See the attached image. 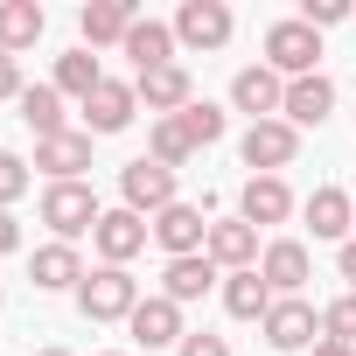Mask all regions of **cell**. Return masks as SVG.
<instances>
[{
    "label": "cell",
    "instance_id": "1",
    "mask_svg": "<svg viewBox=\"0 0 356 356\" xmlns=\"http://www.w3.org/2000/svg\"><path fill=\"white\" fill-rule=\"evenodd\" d=\"M77 307H84V321H133V307H140V280H133L126 266H98V273H84Z\"/></svg>",
    "mask_w": 356,
    "mask_h": 356
},
{
    "label": "cell",
    "instance_id": "2",
    "mask_svg": "<svg viewBox=\"0 0 356 356\" xmlns=\"http://www.w3.org/2000/svg\"><path fill=\"white\" fill-rule=\"evenodd\" d=\"M98 196H91V182H49L42 189V224L56 231V245H70V238H84V231H98Z\"/></svg>",
    "mask_w": 356,
    "mask_h": 356
},
{
    "label": "cell",
    "instance_id": "3",
    "mask_svg": "<svg viewBox=\"0 0 356 356\" xmlns=\"http://www.w3.org/2000/svg\"><path fill=\"white\" fill-rule=\"evenodd\" d=\"M119 196H126V210L147 217V224H154L168 203H182V196H175V168H161V161H147V154L119 168Z\"/></svg>",
    "mask_w": 356,
    "mask_h": 356
},
{
    "label": "cell",
    "instance_id": "4",
    "mask_svg": "<svg viewBox=\"0 0 356 356\" xmlns=\"http://www.w3.org/2000/svg\"><path fill=\"white\" fill-rule=\"evenodd\" d=\"M314 56H321V35H314L300 15L266 29V70H280L286 84H293V77H314Z\"/></svg>",
    "mask_w": 356,
    "mask_h": 356
},
{
    "label": "cell",
    "instance_id": "5",
    "mask_svg": "<svg viewBox=\"0 0 356 356\" xmlns=\"http://www.w3.org/2000/svg\"><path fill=\"white\" fill-rule=\"evenodd\" d=\"M266 349H280V356H293V349H314V335H321V307L314 300H300V293H286V300H273L266 307Z\"/></svg>",
    "mask_w": 356,
    "mask_h": 356
},
{
    "label": "cell",
    "instance_id": "6",
    "mask_svg": "<svg viewBox=\"0 0 356 356\" xmlns=\"http://www.w3.org/2000/svg\"><path fill=\"white\" fill-rule=\"evenodd\" d=\"M238 154H245V168H252V175H280V168L300 154V133H293L286 119H259V126H245Z\"/></svg>",
    "mask_w": 356,
    "mask_h": 356
},
{
    "label": "cell",
    "instance_id": "7",
    "mask_svg": "<svg viewBox=\"0 0 356 356\" xmlns=\"http://www.w3.org/2000/svg\"><path fill=\"white\" fill-rule=\"evenodd\" d=\"M133 91H140V105H147L154 119H182V112L196 105V84H189V70H182V63L140 70V77H133Z\"/></svg>",
    "mask_w": 356,
    "mask_h": 356
},
{
    "label": "cell",
    "instance_id": "8",
    "mask_svg": "<svg viewBox=\"0 0 356 356\" xmlns=\"http://www.w3.org/2000/svg\"><path fill=\"white\" fill-rule=\"evenodd\" d=\"M147 238H154V224H147V217H133L126 203H119V210H105V217H98V231H91V245H98V259H105V266L140 259V252H147Z\"/></svg>",
    "mask_w": 356,
    "mask_h": 356
},
{
    "label": "cell",
    "instance_id": "9",
    "mask_svg": "<svg viewBox=\"0 0 356 356\" xmlns=\"http://www.w3.org/2000/svg\"><path fill=\"white\" fill-rule=\"evenodd\" d=\"M259 280L273 286V300L300 293V286L314 280V259H307V245H300V238H273V245L259 252Z\"/></svg>",
    "mask_w": 356,
    "mask_h": 356
},
{
    "label": "cell",
    "instance_id": "10",
    "mask_svg": "<svg viewBox=\"0 0 356 356\" xmlns=\"http://www.w3.org/2000/svg\"><path fill=\"white\" fill-rule=\"evenodd\" d=\"M154 245H161L168 259H196V252L210 245V224H203V203H168V210L154 217Z\"/></svg>",
    "mask_w": 356,
    "mask_h": 356
},
{
    "label": "cell",
    "instance_id": "11",
    "mask_svg": "<svg viewBox=\"0 0 356 356\" xmlns=\"http://www.w3.org/2000/svg\"><path fill=\"white\" fill-rule=\"evenodd\" d=\"M231 29L238 22L224 0H182V15H175V42H189V49H224Z\"/></svg>",
    "mask_w": 356,
    "mask_h": 356
},
{
    "label": "cell",
    "instance_id": "12",
    "mask_svg": "<svg viewBox=\"0 0 356 356\" xmlns=\"http://www.w3.org/2000/svg\"><path fill=\"white\" fill-rule=\"evenodd\" d=\"M231 105L252 112V126H259V119H280V112H286V77L266 70V63H252V70L231 77Z\"/></svg>",
    "mask_w": 356,
    "mask_h": 356
},
{
    "label": "cell",
    "instance_id": "13",
    "mask_svg": "<svg viewBox=\"0 0 356 356\" xmlns=\"http://www.w3.org/2000/svg\"><path fill=\"white\" fill-rule=\"evenodd\" d=\"M126 328H133V342H140V349H182V335H189V328H182V307H175L168 293H147V300L133 307V321H126Z\"/></svg>",
    "mask_w": 356,
    "mask_h": 356
},
{
    "label": "cell",
    "instance_id": "14",
    "mask_svg": "<svg viewBox=\"0 0 356 356\" xmlns=\"http://www.w3.org/2000/svg\"><path fill=\"white\" fill-rule=\"evenodd\" d=\"M133 112H140V91L119 84V77H105V84L84 98V133H91V140H98V133H126Z\"/></svg>",
    "mask_w": 356,
    "mask_h": 356
},
{
    "label": "cell",
    "instance_id": "15",
    "mask_svg": "<svg viewBox=\"0 0 356 356\" xmlns=\"http://www.w3.org/2000/svg\"><path fill=\"white\" fill-rule=\"evenodd\" d=\"M35 168L49 175V182H84V168H91V133L70 126L56 140H35Z\"/></svg>",
    "mask_w": 356,
    "mask_h": 356
},
{
    "label": "cell",
    "instance_id": "16",
    "mask_svg": "<svg viewBox=\"0 0 356 356\" xmlns=\"http://www.w3.org/2000/svg\"><path fill=\"white\" fill-rule=\"evenodd\" d=\"M238 217L259 231V224H286L293 217V189L280 182V175H252V182L238 189Z\"/></svg>",
    "mask_w": 356,
    "mask_h": 356
},
{
    "label": "cell",
    "instance_id": "17",
    "mask_svg": "<svg viewBox=\"0 0 356 356\" xmlns=\"http://www.w3.org/2000/svg\"><path fill=\"white\" fill-rule=\"evenodd\" d=\"M210 266H224V273H252L259 266V231L245 224V217H224V224H210Z\"/></svg>",
    "mask_w": 356,
    "mask_h": 356
},
{
    "label": "cell",
    "instance_id": "18",
    "mask_svg": "<svg viewBox=\"0 0 356 356\" xmlns=\"http://www.w3.org/2000/svg\"><path fill=\"white\" fill-rule=\"evenodd\" d=\"M133 0H91V8L77 15V29H84V49H112V42H126L133 35Z\"/></svg>",
    "mask_w": 356,
    "mask_h": 356
},
{
    "label": "cell",
    "instance_id": "19",
    "mask_svg": "<svg viewBox=\"0 0 356 356\" xmlns=\"http://www.w3.org/2000/svg\"><path fill=\"white\" fill-rule=\"evenodd\" d=\"M328 112H335V84H328L321 70H314V77H293V84H286V112H280V119H286L293 133H300V126H321Z\"/></svg>",
    "mask_w": 356,
    "mask_h": 356
},
{
    "label": "cell",
    "instance_id": "20",
    "mask_svg": "<svg viewBox=\"0 0 356 356\" xmlns=\"http://www.w3.org/2000/svg\"><path fill=\"white\" fill-rule=\"evenodd\" d=\"M119 49L133 56V77H140V70H161V63H175V22H154V15H147V22H133V35H126Z\"/></svg>",
    "mask_w": 356,
    "mask_h": 356
},
{
    "label": "cell",
    "instance_id": "21",
    "mask_svg": "<svg viewBox=\"0 0 356 356\" xmlns=\"http://www.w3.org/2000/svg\"><path fill=\"white\" fill-rule=\"evenodd\" d=\"M210 286H217V266H210V252H196V259H168V273H161V293H168L175 307L203 300Z\"/></svg>",
    "mask_w": 356,
    "mask_h": 356
},
{
    "label": "cell",
    "instance_id": "22",
    "mask_svg": "<svg viewBox=\"0 0 356 356\" xmlns=\"http://www.w3.org/2000/svg\"><path fill=\"white\" fill-rule=\"evenodd\" d=\"M42 29H49V15L35 8V0H0V49H8V56L35 49V42H42Z\"/></svg>",
    "mask_w": 356,
    "mask_h": 356
},
{
    "label": "cell",
    "instance_id": "23",
    "mask_svg": "<svg viewBox=\"0 0 356 356\" xmlns=\"http://www.w3.org/2000/svg\"><path fill=\"white\" fill-rule=\"evenodd\" d=\"M29 273H35L42 293H77V286H84V259H77V245H42Z\"/></svg>",
    "mask_w": 356,
    "mask_h": 356
},
{
    "label": "cell",
    "instance_id": "24",
    "mask_svg": "<svg viewBox=\"0 0 356 356\" xmlns=\"http://www.w3.org/2000/svg\"><path fill=\"white\" fill-rule=\"evenodd\" d=\"M307 224H314V238H342V245H349V231H356V196L314 189V196H307Z\"/></svg>",
    "mask_w": 356,
    "mask_h": 356
},
{
    "label": "cell",
    "instance_id": "25",
    "mask_svg": "<svg viewBox=\"0 0 356 356\" xmlns=\"http://www.w3.org/2000/svg\"><path fill=\"white\" fill-rule=\"evenodd\" d=\"M22 119H29L35 140L70 133V126H63V91H56V84H29V91H22Z\"/></svg>",
    "mask_w": 356,
    "mask_h": 356
},
{
    "label": "cell",
    "instance_id": "26",
    "mask_svg": "<svg viewBox=\"0 0 356 356\" xmlns=\"http://www.w3.org/2000/svg\"><path fill=\"white\" fill-rule=\"evenodd\" d=\"M224 307H231L238 321H266V307H273V286L259 280V266H252V273H224Z\"/></svg>",
    "mask_w": 356,
    "mask_h": 356
},
{
    "label": "cell",
    "instance_id": "27",
    "mask_svg": "<svg viewBox=\"0 0 356 356\" xmlns=\"http://www.w3.org/2000/svg\"><path fill=\"white\" fill-rule=\"evenodd\" d=\"M189 154H196V140H189V126H182V119H154V133H147V161L182 168Z\"/></svg>",
    "mask_w": 356,
    "mask_h": 356
},
{
    "label": "cell",
    "instance_id": "28",
    "mask_svg": "<svg viewBox=\"0 0 356 356\" xmlns=\"http://www.w3.org/2000/svg\"><path fill=\"white\" fill-rule=\"evenodd\" d=\"M105 84V70H98V56L91 49H70V56H56V91H70V98H91Z\"/></svg>",
    "mask_w": 356,
    "mask_h": 356
},
{
    "label": "cell",
    "instance_id": "29",
    "mask_svg": "<svg viewBox=\"0 0 356 356\" xmlns=\"http://www.w3.org/2000/svg\"><path fill=\"white\" fill-rule=\"evenodd\" d=\"M29 182H35V175H29V161H22L15 147H0V210H15V203L29 196Z\"/></svg>",
    "mask_w": 356,
    "mask_h": 356
},
{
    "label": "cell",
    "instance_id": "30",
    "mask_svg": "<svg viewBox=\"0 0 356 356\" xmlns=\"http://www.w3.org/2000/svg\"><path fill=\"white\" fill-rule=\"evenodd\" d=\"M182 126H189V140H196V147H217V140H224V112H217L210 98H196V105L182 112Z\"/></svg>",
    "mask_w": 356,
    "mask_h": 356
},
{
    "label": "cell",
    "instance_id": "31",
    "mask_svg": "<svg viewBox=\"0 0 356 356\" xmlns=\"http://www.w3.org/2000/svg\"><path fill=\"white\" fill-rule=\"evenodd\" d=\"M321 335L356 349V293H342V300H328V307H321Z\"/></svg>",
    "mask_w": 356,
    "mask_h": 356
},
{
    "label": "cell",
    "instance_id": "32",
    "mask_svg": "<svg viewBox=\"0 0 356 356\" xmlns=\"http://www.w3.org/2000/svg\"><path fill=\"white\" fill-rule=\"evenodd\" d=\"M300 22L321 35V29H342V22H349V8H342V0H307V8H300Z\"/></svg>",
    "mask_w": 356,
    "mask_h": 356
},
{
    "label": "cell",
    "instance_id": "33",
    "mask_svg": "<svg viewBox=\"0 0 356 356\" xmlns=\"http://www.w3.org/2000/svg\"><path fill=\"white\" fill-rule=\"evenodd\" d=\"M175 356H231V342H224V335H203V328H196V335H182V349H175Z\"/></svg>",
    "mask_w": 356,
    "mask_h": 356
},
{
    "label": "cell",
    "instance_id": "34",
    "mask_svg": "<svg viewBox=\"0 0 356 356\" xmlns=\"http://www.w3.org/2000/svg\"><path fill=\"white\" fill-rule=\"evenodd\" d=\"M22 91H29V84H22V56L0 49V98H15V105H22Z\"/></svg>",
    "mask_w": 356,
    "mask_h": 356
},
{
    "label": "cell",
    "instance_id": "35",
    "mask_svg": "<svg viewBox=\"0 0 356 356\" xmlns=\"http://www.w3.org/2000/svg\"><path fill=\"white\" fill-rule=\"evenodd\" d=\"M8 252H22V224H15V210H0V259Z\"/></svg>",
    "mask_w": 356,
    "mask_h": 356
},
{
    "label": "cell",
    "instance_id": "36",
    "mask_svg": "<svg viewBox=\"0 0 356 356\" xmlns=\"http://www.w3.org/2000/svg\"><path fill=\"white\" fill-rule=\"evenodd\" d=\"M335 273H342V280H349V293H356V238L335 252Z\"/></svg>",
    "mask_w": 356,
    "mask_h": 356
},
{
    "label": "cell",
    "instance_id": "37",
    "mask_svg": "<svg viewBox=\"0 0 356 356\" xmlns=\"http://www.w3.org/2000/svg\"><path fill=\"white\" fill-rule=\"evenodd\" d=\"M314 356H356V349H349V342H328V335H321V342H314Z\"/></svg>",
    "mask_w": 356,
    "mask_h": 356
},
{
    "label": "cell",
    "instance_id": "38",
    "mask_svg": "<svg viewBox=\"0 0 356 356\" xmlns=\"http://www.w3.org/2000/svg\"><path fill=\"white\" fill-rule=\"evenodd\" d=\"M35 356H70V349H35Z\"/></svg>",
    "mask_w": 356,
    "mask_h": 356
},
{
    "label": "cell",
    "instance_id": "39",
    "mask_svg": "<svg viewBox=\"0 0 356 356\" xmlns=\"http://www.w3.org/2000/svg\"><path fill=\"white\" fill-rule=\"evenodd\" d=\"M98 356H126V349H98Z\"/></svg>",
    "mask_w": 356,
    "mask_h": 356
}]
</instances>
